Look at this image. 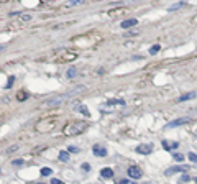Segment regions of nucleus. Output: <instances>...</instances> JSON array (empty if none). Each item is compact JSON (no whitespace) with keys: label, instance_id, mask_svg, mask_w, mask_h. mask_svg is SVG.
Instances as JSON below:
<instances>
[{"label":"nucleus","instance_id":"f257e3e1","mask_svg":"<svg viewBox=\"0 0 197 184\" xmlns=\"http://www.w3.org/2000/svg\"><path fill=\"white\" fill-rule=\"evenodd\" d=\"M84 130H85V123L84 122H76V123H72L71 126H67L66 133L67 135H79L80 131H84Z\"/></svg>","mask_w":197,"mask_h":184},{"label":"nucleus","instance_id":"f03ea898","mask_svg":"<svg viewBox=\"0 0 197 184\" xmlns=\"http://www.w3.org/2000/svg\"><path fill=\"white\" fill-rule=\"evenodd\" d=\"M151 151H153V145H149V143H144V145L136 146V153H140V154H149Z\"/></svg>","mask_w":197,"mask_h":184},{"label":"nucleus","instance_id":"7ed1b4c3","mask_svg":"<svg viewBox=\"0 0 197 184\" xmlns=\"http://www.w3.org/2000/svg\"><path fill=\"white\" fill-rule=\"evenodd\" d=\"M128 176L131 179H140L141 177V169L138 168V166H130L128 168Z\"/></svg>","mask_w":197,"mask_h":184},{"label":"nucleus","instance_id":"20e7f679","mask_svg":"<svg viewBox=\"0 0 197 184\" xmlns=\"http://www.w3.org/2000/svg\"><path fill=\"white\" fill-rule=\"evenodd\" d=\"M69 95H57V97H53V99L46 100V105H59V104H62Z\"/></svg>","mask_w":197,"mask_h":184},{"label":"nucleus","instance_id":"39448f33","mask_svg":"<svg viewBox=\"0 0 197 184\" xmlns=\"http://www.w3.org/2000/svg\"><path fill=\"white\" fill-rule=\"evenodd\" d=\"M182 171H187V166H172V168H167L164 171V174L171 176V174H174V172H182Z\"/></svg>","mask_w":197,"mask_h":184},{"label":"nucleus","instance_id":"423d86ee","mask_svg":"<svg viewBox=\"0 0 197 184\" xmlns=\"http://www.w3.org/2000/svg\"><path fill=\"white\" fill-rule=\"evenodd\" d=\"M138 25V20L136 18H128V20H123L120 23V26L123 28V30H128V28H131V26H136Z\"/></svg>","mask_w":197,"mask_h":184},{"label":"nucleus","instance_id":"0eeeda50","mask_svg":"<svg viewBox=\"0 0 197 184\" xmlns=\"http://www.w3.org/2000/svg\"><path fill=\"white\" fill-rule=\"evenodd\" d=\"M92 153H94L95 156H107V148L100 146V145H95L94 148H92Z\"/></svg>","mask_w":197,"mask_h":184},{"label":"nucleus","instance_id":"6e6552de","mask_svg":"<svg viewBox=\"0 0 197 184\" xmlns=\"http://www.w3.org/2000/svg\"><path fill=\"white\" fill-rule=\"evenodd\" d=\"M161 145H163L164 150H167V151H171V150H176L179 146V143L177 141H169V140H163L161 141Z\"/></svg>","mask_w":197,"mask_h":184},{"label":"nucleus","instance_id":"1a4fd4ad","mask_svg":"<svg viewBox=\"0 0 197 184\" xmlns=\"http://www.w3.org/2000/svg\"><path fill=\"white\" fill-rule=\"evenodd\" d=\"M190 118H177V120H172V122L167 123V128H172V126H179V125H186Z\"/></svg>","mask_w":197,"mask_h":184},{"label":"nucleus","instance_id":"9d476101","mask_svg":"<svg viewBox=\"0 0 197 184\" xmlns=\"http://www.w3.org/2000/svg\"><path fill=\"white\" fill-rule=\"evenodd\" d=\"M100 176L103 177V179H110V177L113 176V171L110 169V168H103V169L100 171Z\"/></svg>","mask_w":197,"mask_h":184},{"label":"nucleus","instance_id":"9b49d317","mask_svg":"<svg viewBox=\"0 0 197 184\" xmlns=\"http://www.w3.org/2000/svg\"><path fill=\"white\" fill-rule=\"evenodd\" d=\"M76 110H79L80 113H84L85 117H90V113H89V110H87V107H84V105H80V104H76Z\"/></svg>","mask_w":197,"mask_h":184},{"label":"nucleus","instance_id":"f8f14e48","mask_svg":"<svg viewBox=\"0 0 197 184\" xmlns=\"http://www.w3.org/2000/svg\"><path fill=\"white\" fill-rule=\"evenodd\" d=\"M197 95V92H189V94H184L179 97V102H184V100H189V99H194V97Z\"/></svg>","mask_w":197,"mask_h":184},{"label":"nucleus","instance_id":"ddd939ff","mask_svg":"<svg viewBox=\"0 0 197 184\" xmlns=\"http://www.w3.org/2000/svg\"><path fill=\"white\" fill-rule=\"evenodd\" d=\"M82 3H85V0H69L66 7H77V5H82Z\"/></svg>","mask_w":197,"mask_h":184},{"label":"nucleus","instance_id":"4468645a","mask_svg":"<svg viewBox=\"0 0 197 184\" xmlns=\"http://www.w3.org/2000/svg\"><path fill=\"white\" fill-rule=\"evenodd\" d=\"M184 5H186V2H177V3H174V5H171V7H169V12H174V10H177V8L184 7Z\"/></svg>","mask_w":197,"mask_h":184},{"label":"nucleus","instance_id":"2eb2a0df","mask_svg":"<svg viewBox=\"0 0 197 184\" xmlns=\"http://www.w3.org/2000/svg\"><path fill=\"white\" fill-rule=\"evenodd\" d=\"M59 159L66 163V161L69 159V153H67V151H59Z\"/></svg>","mask_w":197,"mask_h":184},{"label":"nucleus","instance_id":"dca6fc26","mask_svg":"<svg viewBox=\"0 0 197 184\" xmlns=\"http://www.w3.org/2000/svg\"><path fill=\"white\" fill-rule=\"evenodd\" d=\"M76 74H77V71H76L74 67H69V69H67V77H69V79H71V77H74Z\"/></svg>","mask_w":197,"mask_h":184},{"label":"nucleus","instance_id":"f3484780","mask_svg":"<svg viewBox=\"0 0 197 184\" xmlns=\"http://www.w3.org/2000/svg\"><path fill=\"white\" fill-rule=\"evenodd\" d=\"M159 49H161V46H159V44H154V46H151V48H149V53H151V54H156Z\"/></svg>","mask_w":197,"mask_h":184},{"label":"nucleus","instance_id":"a211bd4d","mask_svg":"<svg viewBox=\"0 0 197 184\" xmlns=\"http://www.w3.org/2000/svg\"><path fill=\"white\" fill-rule=\"evenodd\" d=\"M51 172H53L51 168H41V176H49Z\"/></svg>","mask_w":197,"mask_h":184},{"label":"nucleus","instance_id":"6ab92c4d","mask_svg":"<svg viewBox=\"0 0 197 184\" xmlns=\"http://www.w3.org/2000/svg\"><path fill=\"white\" fill-rule=\"evenodd\" d=\"M172 158H174L176 161H179V163H181V161L184 159V156H182L181 153H174V154H172Z\"/></svg>","mask_w":197,"mask_h":184},{"label":"nucleus","instance_id":"aec40b11","mask_svg":"<svg viewBox=\"0 0 197 184\" xmlns=\"http://www.w3.org/2000/svg\"><path fill=\"white\" fill-rule=\"evenodd\" d=\"M187 158L192 161V163H197V154H195V153H189V154H187Z\"/></svg>","mask_w":197,"mask_h":184},{"label":"nucleus","instance_id":"412c9836","mask_svg":"<svg viewBox=\"0 0 197 184\" xmlns=\"http://www.w3.org/2000/svg\"><path fill=\"white\" fill-rule=\"evenodd\" d=\"M18 148H20V145H13L11 148H8V150H7V153H13V151H16Z\"/></svg>","mask_w":197,"mask_h":184},{"label":"nucleus","instance_id":"4be33fe9","mask_svg":"<svg viewBox=\"0 0 197 184\" xmlns=\"http://www.w3.org/2000/svg\"><path fill=\"white\" fill-rule=\"evenodd\" d=\"M118 184H135L133 181H128V179H121V181H118Z\"/></svg>","mask_w":197,"mask_h":184},{"label":"nucleus","instance_id":"5701e85b","mask_svg":"<svg viewBox=\"0 0 197 184\" xmlns=\"http://www.w3.org/2000/svg\"><path fill=\"white\" fill-rule=\"evenodd\" d=\"M82 169H84V171H89V169H90V164H89V163H84V164H82Z\"/></svg>","mask_w":197,"mask_h":184},{"label":"nucleus","instance_id":"b1692460","mask_svg":"<svg viewBox=\"0 0 197 184\" xmlns=\"http://www.w3.org/2000/svg\"><path fill=\"white\" fill-rule=\"evenodd\" d=\"M51 184H64L61 179H51Z\"/></svg>","mask_w":197,"mask_h":184},{"label":"nucleus","instance_id":"393cba45","mask_svg":"<svg viewBox=\"0 0 197 184\" xmlns=\"http://www.w3.org/2000/svg\"><path fill=\"white\" fill-rule=\"evenodd\" d=\"M13 164H15V166H18V164L21 166V164H23V159H16V161H13Z\"/></svg>","mask_w":197,"mask_h":184},{"label":"nucleus","instance_id":"a878e982","mask_svg":"<svg viewBox=\"0 0 197 184\" xmlns=\"http://www.w3.org/2000/svg\"><path fill=\"white\" fill-rule=\"evenodd\" d=\"M69 151H72V153H76V151H79L77 148H74V146H69Z\"/></svg>","mask_w":197,"mask_h":184},{"label":"nucleus","instance_id":"bb28decb","mask_svg":"<svg viewBox=\"0 0 197 184\" xmlns=\"http://www.w3.org/2000/svg\"><path fill=\"white\" fill-rule=\"evenodd\" d=\"M13 84V77H10V80H8V84H7V87H10V85Z\"/></svg>","mask_w":197,"mask_h":184},{"label":"nucleus","instance_id":"cd10ccee","mask_svg":"<svg viewBox=\"0 0 197 184\" xmlns=\"http://www.w3.org/2000/svg\"><path fill=\"white\" fill-rule=\"evenodd\" d=\"M195 136H197V131H195Z\"/></svg>","mask_w":197,"mask_h":184},{"label":"nucleus","instance_id":"c85d7f7f","mask_svg":"<svg viewBox=\"0 0 197 184\" xmlns=\"http://www.w3.org/2000/svg\"><path fill=\"white\" fill-rule=\"evenodd\" d=\"M39 184H43V182H39Z\"/></svg>","mask_w":197,"mask_h":184}]
</instances>
